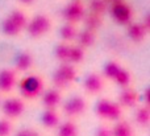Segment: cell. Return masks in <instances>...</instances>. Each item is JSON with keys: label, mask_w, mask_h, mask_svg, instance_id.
<instances>
[{"label": "cell", "mask_w": 150, "mask_h": 136, "mask_svg": "<svg viewBox=\"0 0 150 136\" xmlns=\"http://www.w3.org/2000/svg\"><path fill=\"white\" fill-rule=\"evenodd\" d=\"M1 32H3V34L7 37H17V36H20L23 31H21L11 19L5 17L4 20L1 21Z\"/></svg>", "instance_id": "25"}, {"label": "cell", "mask_w": 150, "mask_h": 136, "mask_svg": "<svg viewBox=\"0 0 150 136\" xmlns=\"http://www.w3.org/2000/svg\"><path fill=\"white\" fill-rule=\"evenodd\" d=\"M40 98H41L44 108H57L62 103V90L57 89V87L44 90Z\"/></svg>", "instance_id": "12"}, {"label": "cell", "mask_w": 150, "mask_h": 136, "mask_svg": "<svg viewBox=\"0 0 150 136\" xmlns=\"http://www.w3.org/2000/svg\"><path fill=\"white\" fill-rule=\"evenodd\" d=\"M112 136H134V128L128 120L119 119L113 122V126L111 127Z\"/></svg>", "instance_id": "17"}, {"label": "cell", "mask_w": 150, "mask_h": 136, "mask_svg": "<svg viewBox=\"0 0 150 136\" xmlns=\"http://www.w3.org/2000/svg\"><path fill=\"white\" fill-rule=\"evenodd\" d=\"M70 45L69 42L61 41L59 44L55 46L54 49V57L59 63L62 62H69V53H70Z\"/></svg>", "instance_id": "27"}, {"label": "cell", "mask_w": 150, "mask_h": 136, "mask_svg": "<svg viewBox=\"0 0 150 136\" xmlns=\"http://www.w3.org/2000/svg\"><path fill=\"white\" fill-rule=\"evenodd\" d=\"M76 34H78V28H76L75 24L65 23L59 29L61 41H63V42H69V44H71L73 41H75Z\"/></svg>", "instance_id": "20"}, {"label": "cell", "mask_w": 150, "mask_h": 136, "mask_svg": "<svg viewBox=\"0 0 150 136\" xmlns=\"http://www.w3.org/2000/svg\"><path fill=\"white\" fill-rule=\"evenodd\" d=\"M149 32L142 26L141 23H130L127 25V34L129 40L134 44H142Z\"/></svg>", "instance_id": "15"}, {"label": "cell", "mask_w": 150, "mask_h": 136, "mask_svg": "<svg viewBox=\"0 0 150 136\" xmlns=\"http://www.w3.org/2000/svg\"><path fill=\"white\" fill-rule=\"evenodd\" d=\"M18 93L24 100H36L45 90V81L40 74H28L17 82Z\"/></svg>", "instance_id": "1"}, {"label": "cell", "mask_w": 150, "mask_h": 136, "mask_svg": "<svg viewBox=\"0 0 150 136\" xmlns=\"http://www.w3.org/2000/svg\"><path fill=\"white\" fill-rule=\"evenodd\" d=\"M57 136H79V127L74 119H66L65 122L58 124Z\"/></svg>", "instance_id": "18"}, {"label": "cell", "mask_w": 150, "mask_h": 136, "mask_svg": "<svg viewBox=\"0 0 150 136\" xmlns=\"http://www.w3.org/2000/svg\"><path fill=\"white\" fill-rule=\"evenodd\" d=\"M109 3L107 0H90L88 1V12L95 15L103 16L105 12H108Z\"/></svg>", "instance_id": "26"}, {"label": "cell", "mask_w": 150, "mask_h": 136, "mask_svg": "<svg viewBox=\"0 0 150 136\" xmlns=\"http://www.w3.org/2000/svg\"><path fill=\"white\" fill-rule=\"evenodd\" d=\"M117 103L122 108H134L140 105V94L130 86L121 89V93L119 94Z\"/></svg>", "instance_id": "11"}, {"label": "cell", "mask_w": 150, "mask_h": 136, "mask_svg": "<svg viewBox=\"0 0 150 136\" xmlns=\"http://www.w3.org/2000/svg\"><path fill=\"white\" fill-rule=\"evenodd\" d=\"M17 74L13 68L0 69V94H9L16 89L18 82Z\"/></svg>", "instance_id": "9"}, {"label": "cell", "mask_w": 150, "mask_h": 136, "mask_svg": "<svg viewBox=\"0 0 150 136\" xmlns=\"http://www.w3.org/2000/svg\"><path fill=\"white\" fill-rule=\"evenodd\" d=\"M13 130L12 120L8 118H1L0 119V136H11Z\"/></svg>", "instance_id": "29"}, {"label": "cell", "mask_w": 150, "mask_h": 136, "mask_svg": "<svg viewBox=\"0 0 150 136\" xmlns=\"http://www.w3.org/2000/svg\"><path fill=\"white\" fill-rule=\"evenodd\" d=\"M78 78V69L76 66L70 62L59 63L52 75L53 87H57L59 90H65L70 87Z\"/></svg>", "instance_id": "2"}, {"label": "cell", "mask_w": 150, "mask_h": 136, "mask_svg": "<svg viewBox=\"0 0 150 136\" xmlns=\"http://www.w3.org/2000/svg\"><path fill=\"white\" fill-rule=\"evenodd\" d=\"M50 29H52V19L44 13L36 15L33 19L28 20V24L25 26V31L32 38H41L46 36Z\"/></svg>", "instance_id": "4"}, {"label": "cell", "mask_w": 150, "mask_h": 136, "mask_svg": "<svg viewBox=\"0 0 150 136\" xmlns=\"http://www.w3.org/2000/svg\"><path fill=\"white\" fill-rule=\"evenodd\" d=\"M105 79L96 71H91L83 81V89L88 95H99L104 90Z\"/></svg>", "instance_id": "10"}, {"label": "cell", "mask_w": 150, "mask_h": 136, "mask_svg": "<svg viewBox=\"0 0 150 136\" xmlns=\"http://www.w3.org/2000/svg\"><path fill=\"white\" fill-rule=\"evenodd\" d=\"M0 95H1V94H0Z\"/></svg>", "instance_id": "35"}, {"label": "cell", "mask_w": 150, "mask_h": 136, "mask_svg": "<svg viewBox=\"0 0 150 136\" xmlns=\"http://www.w3.org/2000/svg\"><path fill=\"white\" fill-rule=\"evenodd\" d=\"M87 107L88 103L84 97L74 95L62 105V113L67 116V119H76L87 111Z\"/></svg>", "instance_id": "7"}, {"label": "cell", "mask_w": 150, "mask_h": 136, "mask_svg": "<svg viewBox=\"0 0 150 136\" xmlns=\"http://www.w3.org/2000/svg\"><path fill=\"white\" fill-rule=\"evenodd\" d=\"M96 33H98V32H93V31H91V29L84 28V29H82V31H78L75 41H76V44L79 45V46L84 48V49H88V48H91L95 44L96 38H98Z\"/></svg>", "instance_id": "16"}, {"label": "cell", "mask_w": 150, "mask_h": 136, "mask_svg": "<svg viewBox=\"0 0 150 136\" xmlns=\"http://www.w3.org/2000/svg\"><path fill=\"white\" fill-rule=\"evenodd\" d=\"M122 68V65L120 63V61L117 60H111L108 62H105L103 68V78L108 79V81H113V78L116 77V74L120 71V69Z\"/></svg>", "instance_id": "23"}, {"label": "cell", "mask_w": 150, "mask_h": 136, "mask_svg": "<svg viewBox=\"0 0 150 136\" xmlns=\"http://www.w3.org/2000/svg\"><path fill=\"white\" fill-rule=\"evenodd\" d=\"M82 21L84 23V28L91 29L93 32H98L100 29V26L103 25V16L95 15V13H91V12H86Z\"/></svg>", "instance_id": "22"}, {"label": "cell", "mask_w": 150, "mask_h": 136, "mask_svg": "<svg viewBox=\"0 0 150 136\" xmlns=\"http://www.w3.org/2000/svg\"><path fill=\"white\" fill-rule=\"evenodd\" d=\"M149 95H150L149 87H146V89L144 90V94H142V95H140V105L150 106V102H149Z\"/></svg>", "instance_id": "32"}, {"label": "cell", "mask_w": 150, "mask_h": 136, "mask_svg": "<svg viewBox=\"0 0 150 136\" xmlns=\"http://www.w3.org/2000/svg\"><path fill=\"white\" fill-rule=\"evenodd\" d=\"M108 12L111 15L112 20L119 25H128L132 23L133 20V9L128 3L124 0H119V1L111 3L108 7Z\"/></svg>", "instance_id": "5"}, {"label": "cell", "mask_w": 150, "mask_h": 136, "mask_svg": "<svg viewBox=\"0 0 150 136\" xmlns=\"http://www.w3.org/2000/svg\"><path fill=\"white\" fill-rule=\"evenodd\" d=\"M132 81H133L132 73H130L128 69L121 68L112 82H113L116 86H119L120 89H125V87H129L130 85H132Z\"/></svg>", "instance_id": "21"}, {"label": "cell", "mask_w": 150, "mask_h": 136, "mask_svg": "<svg viewBox=\"0 0 150 136\" xmlns=\"http://www.w3.org/2000/svg\"><path fill=\"white\" fill-rule=\"evenodd\" d=\"M34 1H36V0H18V3H20V4L26 5V7H29V5H32Z\"/></svg>", "instance_id": "33"}, {"label": "cell", "mask_w": 150, "mask_h": 136, "mask_svg": "<svg viewBox=\"0 0 150 136\" xmlns=\"http://www.w3.org/2000/svg\"><path fill=\"white\" fill-rule=\"evenodd\" d=\"M107 1L109 3V4H111V3H115V1H119V0H107Z\"/></svg>", "instance_id": "34"}, {"label": "cell", "mask_w": 150, "mask_h": 136, "mask_svg": "<svg viewBox=\"0 0 150 136\" xmlns=\"http://www.w3.org/2000/svg\"><path fill=\"white\" fill-rule=\"evenodd\" d=\"M41 126L46 130H55L61 123V115L57 108H44L40 116Z\"/></svg>", "instance_id": "14"}, {"label": "cell", "mask_w": 150, "mask_h": 136, "mask_svg": "<svg viewBox=\"0 0 150 136\" xmlns=\"http://www.w3.org/2000/svg\"><path fill=\"white\" fill-rule=\"evenodd\" d=\"M134 123L141 128H148L150 124V106H137L134 111Z\"/></svg>", "instance_id": "19"}, {"label": "cell", "mask_w": 150, "mask_h": 136, "mask_svg": "<svg viewBox=\"0 0 150 136\" xmlns=\"http://www.w3.org/2000/svg\"><path fill=\"white\" fill-rule=\"evenodd\" d=\"M86 58V49L79 46L78 44L70 45V53H69V62L73 65H79Z\"/></svg>", "instance_id": "24"}, {"label": "cell", "mask_w": 150, "mask_h": 136, "mask_svg": "<svg viewBox=\"0 0 150 136\" xmlns=\"http://www.w3.org/2000/svg\"><path fill=\"white\" fill-rule=\"evenodd\" d=\"M84 15L86 7L82 0H73L62 9V17L65 20V23L75 24V25L83 20Z\"/></svg>", "instance_id": "8"}, {"label": "cell", "mask_w": 150, "mask_h": 136, "mask_svg": "<svg viewBox=\"0 0 150 136\" xmlns=\"http://www.w3.org/2000/svg\"><path fill=\"white\" fill-rule=\"evenodd\" d=\"M26 110V103L21 97H9L0 102V111L3 116L11 120L18 119Z\"/></svg>", "instance_id": "6"}, {"label": "cell", "mask_w": 150, "mask_h": 136, "mask_svg": "<svg viewBox=\"0 0 150 136\" xmlns=\"http://www.w3.org/2000/svg\"><path fill=\"white\" fill-rule=\"evenodd\" d=\"M7 17L11 19V20H12L13 23H15L16 25H17L18 28L21 29V31H25V26H26V24H28L29 19H28V16H26L21 9H13V11H11L9 15H8Z\"/></svg>", "instance_id": "28"}, {"label": "cell", "mask_w": 150, "mask_h": 136, "mask_svg": "<svg viewBox=\"0 0 150 136\" xmlns=\"http://www.w3.org/2000/svg\"><path fill=\"white\" fill-rule=\"evenodd\" d=\"M15 136H41V134H40L37 130H33V128H30V127H28V128H23V130H20V131H17Z\"/></svg>", "instance_id": "30"}, {"label": "cell", "mask_w": 150, "mask_h": 136, "mask_svg": "<svg viewBox=\"0 0 150 136\" xmlns=\"http://www.w3.org/2000/svg\"><path fill=\"white\" fill-rule=\"evenodd\" d=\"M33 65H34V57L32 54V52H29V50H21L15 57L13 69L17 73H26V71H29L33 68Z\"/></svg>", "instance_id": "13"}, {"label": "cell", "mask_w": 150, "mask_h": 136, "mask_svg": "<svg viewBox=\"0 0 150 136\" xmlns=\"http://www.w3.org/2000/svg\"><path fill=\"white\" fill-rule=\"evenodd\" d=\"M95 136H112V130H111V127L105 126V124H103V126L98 127V130L95 131Z\"/></svg>", "instance_id": "31"}, {"label": "cell", "mask_w": 150, "mask_h": 136, "mask_svg": "<svg viewBox=\"0 0 150 136\" xmlns=\"http://www.w3.org/2000/svg\"><path fill=\"white\" fill-rule=\"evenodd\" d=\"M93 111H95V115L101 120L116 122L119 119H121L124 108L115 100L108 99V98H100L95 103Z\"/></svg>", "instance_id": "3"}]
</instances>
